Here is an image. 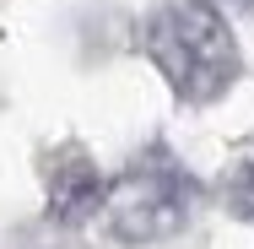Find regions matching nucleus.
<instances>
[{
	"label": "nucleus",
	"mask_w": 254,
	"mask_h": 249,
	"mask_svg": "<svg viewBox=\"0 0 254 249\" xmlns=\"http://www.w3.org/2000/svg\"><path fill=\"white\" fill-rule=\"evenodd\" d=\"M146 54L184 103H211L238 82V44L211 0H168L146 22Z\"/></svg>",
	"instance_id": "obj_1"
},
{
	"label": "nucleus",
	"mask_w": 254,
	"mask_h": 249,
	"mask_svg": "<svg viewBox=\"0 0 254 249\" xmlns=\"http://www.w3.org/2000/svg\"><path fill=\"white\" fill-rule=\"evenodd\" d=\"M190 211H195V179L168 152L141 157L119 184H108V200H103V217L125 244H152L179 233Z\"/></svg>",
	"instance_id": "obj_2"
},
{
	"label": "nucleus",
	"mask_w": 254,
	"mask_h": 249,
	"mask_svg": "<svg viewBox=\"0 0 254 249\" xmlns=\"http://www.w3.org/2000/svg\"><path fill=\"white\" fill-rule=\"evenodd\" d=\"M103 200H108V184H103V173L87 157H70V163L54 173V184H49V211L60 222L92 217V211H103Z\"/></svg>",
	"instance_id": "obj_3"
},
{
	"label": "nucleus",
	"mask_w": 254,
	"mask_h": 249,
	"mask_svg": "<svg viewBox=\"0 0 254 249\" xmlns=\"http://www.w3.org/2000/svg\"><path fill=\"white\" fill-rule=\"evenodd\" d=\"M227 206H233L244 222H254V152L233 168V179H227Z\"/></svg>",
	"instance_id": "obj_4"
},
{
	"label": "nucleus",
	"mask_w": 254,
	"mask_h": 249,
	"mask_svg": "<svg viewBox=\"0 0 254 249\" xmlns=\"http://www.w3.org/2000/svg\"><path fill=\"white\" fill-rule=\"evenodd\" d=\"M222 5H254V0H222Z\"/></svg>",
	"instance_id": "obj_5"
}]
</instances>
